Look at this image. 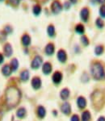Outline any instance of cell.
<instances>
[{
	"label": "cell",
	"mask_w": 105,
	"mask_h": 121,
	"mask_svg": "<svg viewBox=\"0 0 105 121\" xmlns=\"http://www.w3.org/2000/svg\"><path fill=\"white\" fill-rule=\"evenodd\" d=\"M21 98V94L17 87L11 86L6 91L5 99L7 106L9 108H13L19 103Z\"/></svg>",
	"instance_id": "1"
},
{
	"label": "cell",
	"mask_w": 105,
	"mask_h": 121,
	"mask_svg": "<svg viewBox=\"0 0 105 121\" xmlns=\"http://www.w3.org/2000/svg\"><path fill=\"white\" fill-rule=\"evenodd\" d=\"M91 74L93 78L96 80H102L105 78V73L104 66L99 61H96L92 64L91 68Z\"/></svg>",
	"instance_id": "2"
},
{
	"label": "cell",
	"mask_w": 105,
	"mask_h": 121,
	"mask_svg": "<svg viewBox=\"0 0 105 121\" xmlns=\"http://www.w3.org/2000/svg\"><path fill=\"white\" fill-rule=\"evenodd\" d=\"M63 10V6L60 0H53L50 4V11L53 15H59Z\"/></svg>",
	"instance_id": "3"
},
{
	"label": "cell",
	"mask_w": 105,
	"mask_h": 121,
	"mask_svg": "<svg viewBox=\"0 0 105 121\" xmlns=\"http://www.w3.org/2000/svg\"><path fill=\"white\" fill-rule=\"evenodd\" d=\"M91 15V10L88 7H83L79 11V17L81 20L84 23H87L90 19Z\"/></svg>",
	"instance_id": "4"
},
{
	"label": "cell",
	"mask_w": 105,
	"mask_h": 121,
	"mask_svg": "<svg viewBox=\"0 0 105 121\" xmlns=\"http://www.w3.org/2000/svg\"><path fill=\"white\" fill-rule=\"evenodd\" d=\"M42 62H43V58L40 55L35 56V57L32 60V63H31V67L33 69H37L41 65Z\"/></svg>",
	"instance_id": "5"
},
{
	"label": "cell",
	"mask_w": 105,
	"mask_h": 121,
	"mask_svg": "<svg viewBox=\"0 0 105 121\" xmlns=\"http://www.w3.org/2000/svg\"><path fill=\"white\" fill-rule=\"evenodd\" d=\"M3 55L7 57H10V56H12L13 54V48L10 43H6L3 45Z\"/></svg>",
	"instance_id": "6"
},
{
	"label": "cell",
	"mask_w": 105,
	"mask_h": 121,
	"mask_svg": "<svg viewBox=\"0 0 105 121\" xmlns=\"http://www.w3.org/2000/svg\"><path fill=\"white\" fill-rule=\"evenodd\" d=\"M57 60H59L61 63H65V62L67 60L66 52L64 49H62V48L59 49L57 53Z\"/></svg>",
	"instance_id": "7"
},
{
	"label": "cell",
	"mask_w": 105,
	"mask_h": 121,
	"mask_svg": "<svg viewBox=\"0 0 105 121\" xmlns=\"http://www.w3.org/2000/svg\"><path fill=\"white\" fill-rule=\"evenodd\" d=\"M54 52H55V45L54 44L49 42L46 44L45 48H44V52H45L46 55L48 56H52L53 55Z\"/></svg>",
	"instance_id": "8"
},
{
	"label": "cell",
	"mask_w": 105,
	"mask_h": 121,
	"mask_svg": "<svg viewBox=\"0 0 105 121\" xmlns=\"http://www.w3.org/2000/svg\"><path fill=\"white\" fill-rule=\"evenodd\" d=\"M31 42H32V39H31V36L28 33H24L21 36V44H23V46L28 47L31 44Z\"/></svg>",
	"instance_id": "9"
},
{
	"label": "cell",
	"mask_w": 105,
	"mask_h": 121,
	"mask_svg": "<svg viewBox=\"0 0 105 121\" xmlns=\"http://www.w3.org/2000/svg\"><path fill=\"white\" fill-rule=\"evenodd\" d=\"M32 14H33L35 16H39L42 12V7L41 5L39 3H36L32 6Z\"/></svg>",
	"instance_id": "10"
},
{
	"label": "cell",
	"mask_w": 105,
	"mask_h": 121,
	"mask_svg": "<svg viewBox=\"0 0 105 121\" xmlns=\"http://www.w3.org/2000/svg\"><path fill=\"white\" fill-rule=\"evenodd\" d=\"M2 73H3V75L6 76V77H8L11 74V73H12V69H11V66H10L9 64H6L2 67Z\"/></svg>",
	"instance_id": "11"
},
{
	"label": "cell",
	"mask_w": 105,
	"mask_h": 121,
	"mask_svg": "<svg viewBox=\"0 0 105 121\" xmlns=\"http://www.w3.org/2000/svg\"><path fill=\"white\" fill-rule=\"evenodd\" d=\"M42 71L44 74L48 75L52 72V65L50 62H44L42 65Z\"/></svg>",
	"instance_id": "12"
},
{
	"label": "cell",
	"mask_w": 105,
	"mask_h": 121,
	"mask_svg": "<svg viewBox=\"0 0 105 121\" xmlns=\"http://www.w3.org/2000/svg\"><path fill=\"white\" fill-rule=\"evenodd\" d=\"M52 82L55 84L60 83L62 79V73L60 71H56L55 73L52 74Z\"/></svg>",
	"instance_id": "13"
},
{
	"label": "cell",
	"mask_w": 105,
	"mask_h": 121,
	"mask_svg": "<svg viewBox=\"0 0 105 121\" xmlns=\"http://www.w3.org/2000/svg\"><path fill=\"white\" fill-rule=\"evenodd\" d=\"M74 31H75V32L77 33V34H79V35H84V33H85V27H84V25L82 23H77L76 25H75V27H74Z\"/></svg>",
	"instance_id": "14"
},
{
	"label": "cell",
	"mask_w": 105,
	"mask_h": 121,
	"mask_svg": "<svg viewBox=\"0 0 105 121\" xmlns=\"http://www.w3.org/2000/svg\"><path fill=\"white\" fill-rule=\"evenodd\" d=\"M32 86L35 90L40 89V87L41 86V80L39 77H34L32 80Z\"/></svg>",
	"instance_id": "15"
},
{
	"label": "cell",
	"mask_w": 105,
	"mask_h": 121,
	"mask_svg": "<svg viewBox=\"0 0 105 121\" xmlns=\"http://www.w3.org/2000/svg\"><path fill=\"white\" fill-rule=\"evenodd\" d=\"M47 34L49 37H54L56 35V30H55V27L53 24L50 23L48 25L47 27Z\"/></svg>",
	"instance_id": "16"
},
{
	"label": "cell",
	"mask_w": 105,
	"mask_h": 121,
	"mask_svg": "<svg viewBox=\"0 0 105 121\" xmlns=\"http://www.w3.org/2000/svg\"><path fill=\"white\" fill-rule=\"evenodd\" d=\"M61 112L64 113L65 115H70V113L71 112V107H70V103H65L62 104L61 106Z\"/></svg>",
	"instance_id": "17"
},
{
	"label": "cell",
	"mask_w": 105,
	"mask_h": 121,
	"mask_svg": "<svg viewBox=\"0 0 105 121\" xmlns=\"http://www.w3.org/2000/svg\"><path fill=\"white\" fill-rule=\"evenodd\" d=\"M77 104H78V106H79V108H81V109L84 108L87 105V101H86V99H85L84 97H83V96L79 97L77 99Z\"/></svg>",
	"instance_id": "18"
},
{
	"label": "cell",
	"mask_w": 105,
	"mask_h": 121,
	"mask_svg": "<svg viewBox=\"0 0 105 121\" xmlns=\"http://www.w3.org/2000/svg\"><path fill=\"white\" fill-rule=\"evenodd\" d=\"M10 66H11V69H12V72L16 71V70L18 69L19 61H18V60H17V58H13V59L11 60V62H10Z\"/></svg>",
	"instance_id": "19"
},
{
	"label": "cell",
	"mask_w": 105,
	"mask_h": 121,
	"mask_svg": "<svg viewBox=\"0 0 105 121\" xmlns=\"http://www.w3.org/2000/svg\"><path fill=\"white\" fill-rule=\"evenodd\" d=\"M95 23H96V26L98 28L102 29V28H104L105 23H104V19L100 18V17H98V18L96 19V22H95Z\"/></svg>",
	"instance_id": "20"
},
{
	"label": "cell",
	"mask_w": 105,
	"mask_h": 121,
	"mask_svg": "<svg viewBox=\"0 0 105 121\" xmlns=\"http://www.w3.org/2000/svg\"><path fill=\"white\" fill-rule=\"evenodd\" d=\"M60 96H61L62 100H66L70 96V91L66 88L63 89L60 93Z\"/></svg>",
	"instance_id": "21"
},
{
	"label": "cell",
	"mask_w": 105,
	"mask_h": 121,
	"mask_svg": "<svg viewBox=\"0 0 105 121\" xmlns=\"http://www.w3.org/2000/svg\"><path fill=\"white\" fill-rule=\"evenodd\" d=\"M104 45H97L96 48H95V54L96 56H100L104 53Z\"/></svg>",
	"instance_id": "22"
},
{
	"label": "cell",
	"mask_w": 105,
	"mask_h": 121,
	"mask_svg": "<svg viewBox=\"0 0 105 121\" xmlns=\"http://www.w3.org/2000/svg\"><path fill=\"white\" fill-rule=\"evenodd\" d=\"M36 112H37V116H39V118L42 119V118H44V117L45 116L46 111H45V109H44V107H42V106L38 107L37 111H36Z\"/></svg>",
	"instance_id": "23"
},
{
	"label": "cell",
	"mask_w": 105,
	"mask_h": 121,
	"mask_svg": "<svg viewBox=\"0 0 105 121\" xmlns=\"http://www.w3.org/2000/svg\"><path fill=\"white\" fill-rule=\"evenodd\" d=\"M29 78V72L27 69L23 70L20 73V79L23 82H27Z\"/></svg>",
	"instance_id": "24"
},
{
	"label": "cell",
	"mask_w": 105,
	"mask_h": 121,
	"mask_svg": "<svg viewBox=\"0 0 105 121\" xmlns=\"http://www.w3.org/2000/svg\"><path fill=\"white\" fill-rule=\"evenodd\" d=\"M16 116H17V117H19V118H20V119L24 118V117L26 116V110H25L24 107L19 108L18 110H17Z\"/></svg>",
	"instance_id": "25"
},
{
	"label": "cell",
	"mask_w": 105,
	"mask_h": 121,
	"mask_svg": "<svg viewBox=\"0 0 105 121\" xmlns=\"http://www.w3.org/2000/svg\"><path fill=\"white\" fill-rule=\"evenodd\" d=\"M3 32L4 33V34L7 35H7L11 34V33L13 32V28L9 24L6 25V26H4V28H3Z\"/></svg>",
	"instance_id": "26"
},
{
	"label": "cell",
	"mask_w": 105,
	"mask_h": 121,
	"mask_svg": "<svg viewBox=\"0 0 105 121\" xmlns=\"http://www.w3.org/2000/svg\"><path fill=\"white\" fill-rule=\"evenodd\" d=\"M80 41L83 46H87V45H89V44H90V40H89L88 37H87L86 35H83V36H81Z\"/></svg>",
	"instance_id": "27"
},
{
	"label": "cell",
	"mask_w": 105,
	"mask_h": 121,
	"mask_svg": "<svg viewBox=\"0 0 105 121\" xmlns=\"http://www.w3.org/2000/svg\"><path fill=\"white\" fill-rule=\"evenodd\" d=\"M21 1H22V0H7L8 4L10 6H11V7H18V6L20 4Z\"/></svg>",
	"instance_id": "28"
},
{
	"label": "cell",
	"mask_w": 105,
	"mask_h": 121,
	"mask_svg": "<svg viewBox=\"0 0 105 121\" xmlns=\"http://www.w3.org/2000/svg\"><path fill=\"white\" fill-rule=\"evenodd\" d=\"M99 15H100V18L102 19L105 18V4L100 5V8H99Z\"/></svg>",
	"instance_id": "29"
},
{
	"label": "cell",
	"mask_w": 105,
	"mask_h": 121,
	"mask_svg": "<svg viewBox=\"0 0 105 121\" xmlns=\"http://www.w3.org/2000/svg\"><path fill=\"white\" fill-rule=\"evenodd\" d=\"M90 118H91V115L88 111L84 112L83 113V115H82V121H89Z\"/></svg>",
	"instance_id": "30"
},
{
	"label": "cell",
	"mask_w": 105,
	"mask_h": 121,
	"mask_svg": "<svg viewBox=\"0 0 105 121\" xmlns=\"http://www.w3.org/2000/svg\"><path fill=\"white\" fill-rule=\"evenodd\" d=\"M71 3H70V1L69 0H66L65 2H64L63 3H62V6H63V9L64 10H70V7H71Z\"/></svg>",
	"instance_id": "31"
},
{
	"label": "cell",
	"mask_w": 105,
	"mask_h": 121,
	"mask_svg": "<svg viewBox=\"0 0 105 121\" xmlns=\"http://www.w3.org/2000/svg\"><path fill=\"white\" fill-rule=\"evenodd\" d=\"M71 121H79V118L77 115H74L73 116L71 117Z\"/></svg>",
	"instance_id": "32"
},
{
	"label": "cell",
	"mask_w": 105,
	"mask_h": 121,
	"mask_svg": "<svg viewBox=\"0 0 105 121\" xmlns=\"http://www.w3.org/2000/svg\"><path fill=\"white\" fill-rule=\"evenodd\" d=\"M3 61H4V55L2 52H0V65L3 64Z\"/></svg>",
	"instance_id": "33"
},
{
	"label": "cell",
	"mask_w": 105,
	"mask_h": 121,
	"mask_svg": "<svg viewBox=\"0 0 105 121\" xmlns=\"http://www.w3.org/2000/svg\"><path fill=\"white\" fill-rule=\"evenodd\" d=\"M96 3H98V4L100 5H104L105 4V0H96Z\"/></svg>",
	"instance_id": "34"
},
{
	"label": "cell",
	"mask_w": 105,
	"mask_h": 121,
	"mask_svg": "<svg viewBox=\"0 0 105 121\" xmlns=\"http://www.w3.org/2000/svg\"><path fill=\"white\" fill-rule=\"evenodd\" d=\"M70 3H71L72 5H75L78 3V2H79V0H69Z\"/></svg>",
	"instance_id": "35"
},
{
	"label": "cell",
	"mask_w": 105,
	"mask_h": 121,
	"mask_svg": "<svg viewBox=\"0 0 105 121\" xmlns=\"http://www.w3.org/2000/svg\"><path fill=\"white\" fill-rule=\"evenodd\" d=\"M98 121H105V118L104 117H100V119L98 120Z\"/></svg>",
	"instance_id": "36"
},
{
	"label": "cell",
	"mask_w": 105,
	"mask_h": 121,
	"mask_svg": "<svg viewBox=\"0 0 105 121\" xmlns=\"http://www.w3.org/2000/svg\"><path fill=\"white\" fill-rule=\"evenodd\" d=\"M37 2H40V3H46L48 0H36Z\"/></svg>",
	"instance_id": "37"
},
{
	"label": "cell",
	"mask_w": 105,
	"mask_h": 121,
	"mask_svg": "<svg viewBox=\"0 0 105 121\" xmlns=\"http://www.w3.org/2000/svg\"><path fill=\"white\" fill-rule=\"evenodd\" d=\"M4 0H0V3H2V2H3Z\"/></svg>",
	"instance_id": "38"
}]
</instances>
